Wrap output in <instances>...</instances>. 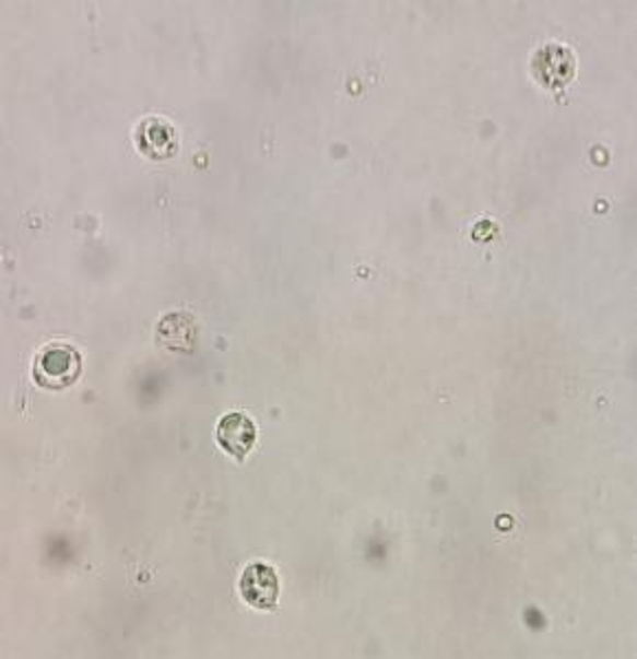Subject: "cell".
Returning a JSON list of instances; mask_svg holds the SVG:
<instances>
[{"label":"cell","mask_w":637,"mask_h":659,"mask_svg":"<svg viewBox=\"0 0 637 659\" xmlns=\"http://www.w3.org/2000/svg\"><path fill=\"white\" fill-rule=\"evenodd\" d=\"M82 369L78 350L71 345H49L36 358V380L45 387H67L71 385Z\"/></svg>","instance_id":"1"},{"label":"cell","mask_w":637,"mask_h":659,"mask_svg":"<svg viewBox=\"0 0 637 659\" xmlns=\"http://www.w3.org/2000/svg\"><path fill=\"white\" fill-rule=\"evenodd\" d=\"M256 437H258L256 422L247 413H240V411H234V413H227L225 417H221L219 428H216L219 445L238 460H245L253 451Z\"/></svg>","instance_id":"2"},{"label":"cell","mask_w":637,"mask_h":659,"mask_svg":"<svg viewBox=\"0 0 637 659\" xmlns=\"http://www.w3.org/2000/svg\"><path fill=\"white\" fill-rule=\"evenodd\" d=\"M240 591L251 607L260 611H273L280 598V580L275 569L264 563L249 565L243 574Z\"/></svg>","instance_id":"3"}]
</instances>
